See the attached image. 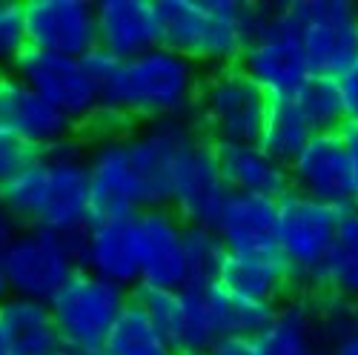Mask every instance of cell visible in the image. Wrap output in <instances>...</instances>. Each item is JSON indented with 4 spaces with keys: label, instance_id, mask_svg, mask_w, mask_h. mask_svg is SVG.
<instances>
[{
    "label": "cell",
    "instance_id": "obj_1",
    "mask_svg": "<svg viewBox=\"0 0 358 355\" xmlns=\"http://www.w3.org/2000/svg\"><path fill=\"white\" fill-rule=\"evenodd\" d=\"M0 206L17 226L80 235L92 224L86 140L75 135L38 152L0 187Z\"/></svg>",
    "mask_w": 358,
    "mask_h": 355
},
{
    "label": "cell",
    "instance_id": "obj_2",
    "mask_svg": "<svg viewBox=\"0 0 358 355\" xmlns=\"http://www.w3.org/2000/svg\"><path fill=\"white\" fill-rule=\"evenodd\" d=\"M158 46L195 66H238L252 32V3L244 0H155Z\"/></svg>",
    "mask_w": 358,
    "mask_h": 355
},
{
    "label": "cell",
    "instance_id": "obj_3",
    "mask_svg": "<svg viewBox=\"0 0 358 355\" xmlns=\"http://www.w3.org/2000/svg\"><path fill=\"white\" fill-rule=\"evenodd\" d=\"M203 69L164 46H152L121 64L115 86L101 101L132 126L164 121V117H192L198 83Z\"/></svg>",
    "mask_w": 358,
    "mask_h": 355
},
{
    "label": "cell",
    "instance_id": "obj_4",
    "mask_svg": "<svg viewBox=\"0 0 358 355\" xmlns=\"http://www.w3.org/2000/svg\"><path fill=\"white\" fill-rule=\"evenodd\" d=\"M241 66L270 98H295L313 72L301 46L292 3H252V32Z\"/></svg>",
    "mask_w": 358,
    "mask_h": 355
},
{
    "label": "cell",
    "instance_id": "obj_5",
    "mask_svg": "<svg viewBox=\"0 0 358 355\" xmlns=\"http://www.w3.org/2000/svg\"><path fill=\"white\" fill-rule=\"evenodd\" d=\"M270 95L241 69H206L192 106V121L210 143H258Z\"/></svg>",
    "mask_w": 358,
    "mask_h": 355
},
{
    "label": "cell",
    "instance_id": "obj_6",
    "mask_svg": "<svg viewBox=\"0 0 358 355\" xmlns=\"http://www.w3.org/2000/svg\"><path fill=\"white\" fill-rule=\"evenodd\" d=\"M9 295L49 304L78 273V235H61L41 226H17L3 255Z\"/></svg>",
    "mask_w": 358,
    "mask_h": 355
},
{
    "label": "cell",
    "instance_id": "obj_7",
    "mask_svg": "<svg viewBox=\"0 0 358 355\" xmlns=\"http://www.w3.org/2000/svg\"><path fill=\"white\" fill-rule=\"evenodd\" d=\"M129 298V289L78 270L49 301L64 347L103 352L106 335L112 333L117 315L124 312Z\"/></svg>",
    "mask_w": 358,
    "mask_h": 355
},
{
    "label": "cell",
    "instance_id": "obj_8",
    "mask_svg": "<svg viewBox=\"0 0 358 355\" xmlns=\"http://www.w3.org/2000/svg\"><path fill=\"white\" fill-rule=\"evenodd\" d=\"M341 210L287 192L278 201V258L289 266L298 295H313L315 275L333 249Z\"/></svg>",
    "mask_w": 358,
    "mask_h": 355
},
{
    "label": "cell",
    "instance_id": "obj_9",
    "mask_svg": "<svg viewBox=\"0 0 358 355\" xmlns=\"http://www.w3.org/2000/svg\"><path fill=\"white\" fill-rule=\"evenodd\" d=\"M310 72L338 78L358 57V3L352 0H289Z\"/></svg>",
    "mask_w": 358,
    "mask_h": 355
},
{
    "label": "cell",
    "instance_id": "obj_10",
    "mask_svg": "<svg viewBox=\"0 0 358 355\" xmlns=\"http://www.w3.org/2000/svg\"><path fill=\"white\" fill-rule=\"evenodd\" d=\"M23 83H29L35 92L52 103L66 121L83 135L89 124L95 121L101 109L98 89L89 80L80 57H61V55H46L38 49H29L12 69Z\"/></svg>",
    "mask_w": 358,
    "mask_h": 355
},
{
    "label": "cell",
    "instance_id": "obj_11",
    "mask_svg": "<svg viewBox=\"0 0 358 355\" xmlns=\"http://www.w3.org/2000/svg\"><path fill=\"white\" fill-rule=\"evenodd\" d=\"M89 166V203L92 221H132L146 210L141 181L132 169L124 135L83 138Z\"/></svg>",
    "mask_w": 358,
    "mask_h": 355
},
{
    "label": "cell",
    "instance_id": "obj_12",
    "mask_svg": "<svg viewBox=\"0 0 358 355\" xmlns=\"http://www.w3.org/2000/svg\"><path fill=\"white\" fill-rule=\"evenodd\" d=\"M227 198H229V189L218 169L215 143L198 138L189 146H184L172 164L169 210L187 226L213 229Z\"/></svg>",
    "mask_w": 358,
    "mask_h": 355
},
{
    "label": "cell",
    "instance_id": "obj_13",
    "mask_svg": "<svg viewBox=\"0 0 358 355\" xmlns=\"http://www.w3.org/2000/svg\"><path fill=\"white\" fill-rule=\"evenodd\" d=\"M129 224L135 238V258H138V287L184 289L187 287V258H184L187 224L169 206L143 210Z\"/></svg>",
    "mask_w": 358,
    "mask_h": 355
},
{
    "label": "cell",
    "instance_id": "obj_14",
    "mask_svg": "<svg viewBox=\"0 0 358 355\" xmlns=\"http://www.w3.org/2000/svg\"><path fill=\"white\" fill-rule=\"evenodd\" d=\"M29 49L83 57L98 46L95 3L89 0H26Z\"/></svg>",
    "mask_w": 358,
    "mask_h": 355
},
{
    "label": "cell",
    "instance_id": "obj_15",
    "mask_svg": "<svg viewBox=\"0 0 358 355\" xmlns=\"http://www.w3.org/2000/svg\"><path fill=\"white\" fill-rule=\"evenodd\" d=\"M292 192H301L336 210L352 206V169L341 132H321L289 164Z\"/></svg>",
    "mask_w": 358,
    "mask_h": 355
},
{
    "label": "cell",
    "instance_id": "obj_16",
    "mask_svg": "<svg viewBox=\"0 0 358 355\" xmlns=\"http://www.w3.org/2000/svg\"><path fill=\"white\" fill-rule=\"evenodd\" d=\"M213 232L232 258L278 255V201L229 192L213 224Z\"/></svg>",
    "mask_w": 358,
    "mask_h": 355
},
{
    "label": "cell",
    "instance_id": "obj_17",
    "mask_svg": "<svg viewBox=\"0 0 358 355\" xmlns=\"http://www.w3.org/2000/svg\"><path fill=\"white\" fill-rule=\"evenodd\" d=\"M0 126L17 135L35 152H43L78 135L66 117L15 72H0Z\"/></svg>",
    "mask_w": 358,
    "mask_h": 355
},
{
    "label": "cell",
    "instance_id": "obj_18",
    "mask_svg": "<svg viewBox=\"0 0 358 355\" xmlns=\"http://www.w3.org/2000/svg\"><path fill=\"white\" fill-rule=\"evenodd\" d=\"M78 270L124 289L138 287V258L129 221H92L78 235Z\"/></svg>",
    "mask_w": 358,
    "mask_h": 355
},
{
    "label": "cell",
    "instance_id": "obj_19",
    "mask_svg": "<svg viewBox=\"0 0 358 355\" xmlns=\"http://www.w3.org/2000/svg\"><path fill=\"white\" fill-rule=\"evenodd\" d=\"M98 46L121 61L158 46L155 0H101L95 3Z\"/></svg>",
    "mask_w": 358,
    "mask_h": 355
},
{
    "label": "cell",
    "instance_id": "obj_20",
    "mask_svg": "<svg viewBox=\"0 0 358 355\" xmlns=\"http://www.w3.org/2000/svg\"><path fill=\"white\" fill-rule=\"evenodd\" d=\"M215 155L229 192L270 201H281L287 192H292L289 169L266 155L258 143H215Z\"/></svg>",
    "mask_w": 358,
    "mask_h": 355
},
{
    "label": "cell",
    "instance_id": "obj_21",
    "mask_svg": "<svg viewBox=\"0 0 358 355\" xmlns=\"http://www.w3.org/2000/svg\"><path fill=\"white\" fill-rule=\"evenodd\" d=\"M218 287L235 298H244L264 307H278L298 295L289 266L275 258H232L227 255Z\"/></svg>",
    "mask_w": 358,
    "mask_h": 355
},
{
    "label": "cell",
    "instance_id": "obj_22",
    "mask_svg": "<svg viewBox=\"0 0 358 355\" xmlns=\"http://www.w3.org/2000/svg\"><path fill=\"white\" fill-rule=\"evenodd\" d=\"M258 355H315L324 349L315 333V304L307 295H292L275 307L270 324L255 335Z\"/></svg>",
    "mask_w": 358,
    "mask_h": 355
},
{
    "label": "cell",
    "instance_id": "obj_23",
    "mask_svg": "<svg viewBox=\"0 0 358 355\" xmlns=\"http://www.w3.org/2000/svg\"><path fill=\"white\" fill-rule=\"evenodd\" d=\"M0 321L6 330L9 355H61L64 341L49 304L9 295L0 304Z\"/></svg>",
    "mask_w": 358,
    "mask_h": 355
},
{
    "label": "cell",
    "instance_id": "obj_24",
    "mask_svg": "<svg viewBox=\"0 0 358 355\" xmlns=\"http://www.w3.org/2000/svg\"><path fill=\"white\" fill-rule=\"evenodd\" d=\"M321 295L358 301V206H347L338 215L333 249L315 275L310 298Z\"/></svg>",
    "mask_w": 358,
    "mask_h": 355
},
{
    "label": "cell",
    "instance_id": "obj_25",
    "mask_svg": "<svg viewBox=\"0 0 358 355\" xmlns=\"http://www.w3.org/2000/svg\"><path fill=\"white\" fill-rule=\"evenodd\" d=\"M313 135L315 132L304 121V115L298 112L292 98H270V109H266L264 126L258 135V146L266 155L289 169V164L304 152V146L313 140Z\"/></svg>",
    "mask_w": 358,
    "mask_h": 355
},
{
    "label": "cell",
    "instance_id": "obj_26",
    "mask_svg": "<svg viewBox=\"0 0 358 355\" xmlns=\"http://www.w3.org/2000/svg\"><path fill=\"white\" fill-rule=\"evenodd\" d=\"M103 355H175L166 335L132 298L106 335Z\"/></svg>",
    "mask_w": 358,
    "mask_h": 355
},
{
    "label": "cell",
    "instance_id": "obj_27",
    "mask_svg": "<svg viewBox=\"0 0 358 355\" xmlns=\"http://www.w3.org/2000/svg\"><path fill=\"white\" fill-rule=\"evenodd\" d=\"M206 295V310H210V321L215 338H229V335H244V338H255L266 324H270L275 307H264V304H252L244 298H235V295L224 292L221 287L203 289Z\"/></svg>",
    "mask_w": 358,
    "mask_h": 355
},
{
    "label": "cell",
    "instance_id": "obj_28",
    "mask_svg": "<svg viewBox=\"0 0 358 355\" xmlns=\"http://www.w3.org/2000/svg\"><path fill=\"white\" fill-rule=\"evenodd\" d=\"M295 106L304 115V121L315 135L321 132H341L347 126L344 117V101L341 89L333 78H310L301 89L295 92Z\"/></svg>",
    "mask_w": 358,
    "mask_h": 355
},
{
    "label": "cell",
    "instance_id": "obj_29",
    "mask_svg": "<svg viewBox=\"0 0 358 355\" xmlns=\"http://www.w3.org/2000/svg\"><path fill=\"white\" fill-rule=\"evenodd\" d=\"M184 258H187V287L184 289L218 287L224 261H227V249L210 226H187Z\"/></svg>",
    "mask_w": 358,
    "mask_h": 355
},
{
    "label": "cell",
    "instance_id": "obj_30",
    "mask_svg": "<svg viewBox=\"0 0 358 355\" xmlns=\"http://www.w3.org/2000/svg\"><path fill=\"white\" fill-rule=\"evenodd\" d=\"M315 304V333L318 344L330 352L344 335L358 327V301L336 298V295H321L313 298Z\"/></svg>",
    "mask_w": 358,
    "mask_h": 355
},
{
    "label": "cell",
    "instance_id": "obj_31",
    "mask_svg": "<svg viewBox=\"0 0 358 355\" xmlns=\"http://www.w3.org/2000/svg\"><path fill=\"white\" fill-rule=\"evenodd\" d=\"M26 52V6L17 0H0V72H12Z\"/></svg>",
    "mask_w": 358,
    "mask_h": 355
},
{
    "label": "cell",
    "instance_id": "obj_32",
    "mask_svg": "<svg viewBox=\"0 0 358 355\" xmlns=\"http://www.w3.org/2000/svg\"><path fill=\"white\" fill-rule=\"evenodd\" d=\"M80 64H83L89 80H92V86L98 89V98L103 101V98L109 95V89L115 86L117 72H121V64H124V61H121V57H115L112 52L95 46L92 52H86V55L80 57Z\"/></svg>",
    "mask_w": 358,
    "mask_h": 355
},
{
    "label": "cell",
    "instance_id": "obj_33",
    "mask_svg": "<svg viewBox=\"0 0 358 355\" xmlns=\"http://www.w3.org/2000/svg\"><path fill=\"white\" fill-rule=\"evenodd\" d=\"M38 152L29 143H23L17 135H12L9 129L0 126V187H3L9 178H15L29 161Z\"/></svg>",
    "mask_w": 358,
    "mask_h": 355
},
{
    "label": "cell",
    "instance_id": "obj_34",
    "mask_svg": "<svg viewBox=\"0 0 358 355\" xmlns=\"http://www.w3.org/2000/svg\"><path fill=\"white\" fill-rule=\"evenodd\" d=\"M341 89V101H344V117L350 126H358V57L336 78Z\"/></svg>",
    "mask_w": 358,
    "mask_h": 355
},
{
    "label": "cell",
    "instance_id": "obj_35",
    "mask_svg": "<svg viewBox=\"0 0 358 355\" xmlns=\"http://www.w3.org/2000/svg\"><path fill=\"white\" fill-rule=\"evenodd\" d=\"M210 355H258V349H255V338L229 335V338L215 341L210 347Z\"/></svg>",
    "mask_w": 358,
    "mask_h": 355
},
{
    "label": "cell",
    "instance_id": "obj_36",
    "mask_svg": "<svg viewBox=\"0 0 358 355\" xmlns=\"http://www.w3.org/2000/svg\"><path fill=\"white\" fill-rule=\"evenodd\" d=\"M344 143H347V155H350V169H352V206H358V126H344L341 129Z\"/></svg>",
    "mask_w": 358,
    "mask_h": 355
},
{
    "label": "cell",
    "instance_id": "obj_37",
    "mask_svg": "<svg viewBox=\"0 0 358 355\" xmlns=\"http://www.w3.org/2000/svg\"><path fill=\"white\" fill-rule=\"evenodd\" d=\"M17 232V224L6 215V210L0 206V255H3V249H6V244L12 241V235Z\"/></svg>",
    "mask_w": 358,
    "mask_h": 355
},
{
    "label": "cell",
    "instance_id": "obj_38",
    "mask_svg": "<svg viewBox=\"0 0 358 355\" xmlns=\"http://www.w3.org/2000/svg\"><path fill=\"white\" fill-rule=\"evenodd\" d=\"M330 355H358V327H355L350 335H344V338L330 349Z\"/></svg>",
    "mask_w": 358,
    "mask_h": 355
},
{
    "label": "cell",
    "instance_id": "obj_39",
    "mask_svg": "<svg viewBox=\"0 0 358 355\" xmlns=\"http://www.w3.org/2000/svg\"><path fill=\"white\" fill-rule=\"evenodd\" d=\"M9 298V287H6V278H3V263H0V304Z\"/></svg>",
    "mask_w": 358,
    "mask_h": 355
},
{
    "label": "cell",
    "instance_id": "obj_40",
    "mask_svg": "<svg viewBox=\"0 0 358 355\" xmlns=\"http://www.w3.org/2000/svg\"><path fill=\"white\" fill-rule=\"evenodd\" d=\"M0 355H9V341H6V330H3V321H0Z\"/></svg>",
    "mask_w": 358,
    "mask_h": 355
},
{
    "label": "cell",
    "instance_id": "obj_41",
    "mask_svg": "<svg viewBox=\"0 0 358 355\" xmlns=\"http://www.w3.org/2000/svg\"><path fill=\"white\" fill-rule=\"evenodd\" d=\"M175 355H210V349H181V352H175Z\"/></svg>",
    "mask_w": 358,
    "mask_h": 355
}]
</instances>
